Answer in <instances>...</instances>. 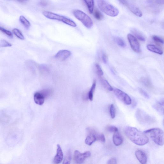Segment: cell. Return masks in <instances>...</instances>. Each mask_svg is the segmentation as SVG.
I'll use <instances>...</instances> for the list:
<instances>
[{"label": "cell", "instance_id": "obj_1", "mask_svg": "<svg viewBox=\"0 0 164 164\" xmlns=\"http://www.w3.org/2000/svg\"><path fill=\"white\" fill-rule=\"evenodd\" d=\"M125 132L127 137L137 145L144 146L149 142V139L146 134L136 128L127 126L125 128Z\"/></svg>", "mask_w": 164, "mask_h": 164}, {"label": "cell", "instance_id": "obj_2", "mask_svg": "<svg viewBox=\"0 0 164 164\" xmlns=\"http://www.w3.org/2000/svg\"><path fill=\"white\" fill-rule=\"evenodd\" d=\"M98 7L106 15L111 17H115L119 14L118 9L105 0H97Z\"/></svg>", "mask_w": 164, "mask_h": 164}, {"label": "cell", "instance_id": "obj_3", "mask_svg": "<svg viewBox=\"0 0 164 164\" xmlns=\"http://www.w3.org/2000/svg\"><path fill=\"white\" fill-rule=\"evenodd\" d=\"M144 133L149 136L154 142L158 145H164V132L159 128H153L144 131Z\"/></svg>", "mask_w": 164, "mask_h": 164}, {"label": "cell", "instance_id": "obj_4", "mask_svg": "<svg viewBox=\"0 0 164 164\" xmlns=\"http://www.w3.org/2000/svg\"><path fill=\"white\" fill-rule=\"evenodd\" d=\"M42 13L45 17L50 19L60 21L68 25L73 27H76L77 26V24L74 22L64 16L47 11H44Z\"/></svg>", "mask_w": 164, "mask_h": 164}, {"label": "cell", "instance_id": "obj_5", "mask_svg": "<svg viewBox=\"0 0 164 164\" xmlns=\"http://www.w3.org/2000/svg\"><path fill=\"white\" fill-rule=\"evenodd\" d=\"M73 14L86 28L88 29L92 28L93 26L92 20L86 13L81 10L76 9L73 11Z\"/></svg>", "mask_w": 164, "mask_h": 164}, {"label": "cell", "instance_id": "obj_6", "mask_svg": "<svg viewBox=\"0 0 164 164\" xmlns=\"http://www.w3.org/2000/svg\"><path fill=\"white\" fill-rule=\"evenodd\" d=\"M136 117L139 123L144 125L151 124H154L155 121L153 117L139 109L136 112Z\"/></svg>", "mask_w": 164, "mask_h": 164}, {"label": "cell", "instance_id": "obj_7", "mask_svg": "<svg viewBox=\"0 0 164 164\" xmlns=\"http://www.w3.org/2000/svg\"><path fill=\"white\" fill-rule=\"evenodd\" d=\"M113 91L117 98L125 104L130 105L132 103L130 97L126 93L117 88L113 89Z\"/></svg>", "mask_w": 164, "mask_h": 164}, {"label": "cell", "instance_id": "obj_8", "mask_svg": "<svg viewBox=\"0 0 164 164\" xmlns=\"http://www.w3.org/2000/svg\"><path fill=\"white\" fill-rule=\"evenodd\" d=\"M91 155V153L89 151L81 153L78 150H75L74 152V159L76 163L81 164L84 162L86 158L90 157Z\"/></svg>", "mask_w": 164, "mask_h": 164}, {"label": "cell", "instance_id": "obj_9", "mask_svg": "<svg viewBox=\"0 0 164 164\" xmlns=\"http://www.w3.org/2000/svg\"><path fill=\"white\" fill-rule=\"evenodd\" d=\"M127 38L132 50L136 53L140 52V45L136 38L131 34L127 35Z\"/></svg>", "mask_w": 164, "mask_h": 164}, {"label": "cell", "instance_id": "obj_10", "mask_svg": "<svg viewBox=\"0 0 164 164\" xmlns=\"http://www.w3.org/2000/svg\"><path fill=\"white\" fill-rule=\"evenodd\" d=\"M89 135L85 139V143L89 146H91L94 142L97 141L96 136L97 132L95 130L91 128H87Z\"/></svg>", "mask_w": 164, "mask_h": 164}, {"label": "cell", "instance_id": "obj_11", "mask_svg": "<svg viewBox=\"0 0 164 164\" xmlns=\"http://www.w3.org/2000/svg\"><path fill=\"white\" fill-rule=\"evenodd\" d=\"M71 52L67 50H62L59 51L55 56V58L60 61H64L71 56Z\"/></svg>", "mask_w": 164, "mask_h": 164}, {"label": "cell", "instance_id": "obj_12", "mask_svg": "<svg viewBox=\"0 0 164 164\" xmlns=\"http://www.w3.org/2000/svg\"><path fill=\"white\" fill-rule=\"evenodd\" d=\"M135 156L141 163L145 164L147 162V157L145 153L141 150H137L135 152Z\"/></svg>", "mask_w": 164, "mask_h": 164}, {"label": "cell", "instance_id": "obj_13", "mask_svg": "<svg viewBox=\"0 0 164 164\" xmlns=\"http://www.w3.org/2000/svg\"><path fill=\"white\" fill-rule=\"evenodd\" d=\"M56 154L54 157L53 162L55 164H59L61 163L63 157V154L60 146L59 144L57 145Z\"/></svg>", "mask_w": 164, "mask_h": 164}, {"label": "cell", "instance_id": "obj_14", "mask_svg": "<svg viewBox=\"0 0 164 164\" xmlns=\"http://www.w3.org/2000/svg\"><path fill=\"white\" fill-rule=\"evenodd\" d=\"M45 97L40 92L35 93L34 95V102L37 104L42 106L45 101Z\"/></svg>", "mask_w": 164, "mask_h": 164}, {"label": "cell", "instance_id": "obj_15", "mask_svg": "<svg viewBox=\"0 0 164 164\" xmlns=\"http://www.w3.org/2000/svg\"><path fill=\"white\" fill-rule=\"evenodd\" d=\"M113 140L114 145L117 146L121 145L124 141L122 136L118 132L114 133Z\"/></svg>", "mask_w": 164, "mask_h": 164}, {"label": "cell", "instance_id": "obj_16", "mask_svg": "<svg viewBox=\"0 0 164 164\" xmlns=\"http://www.w3.org/2000/svg\"><path fill=\"white\" fill-rule=\"evenodd\" d=\"M126 7H127L128 9L134 14L138 16V17H141L142 15V13L140 10L139 9V8L135 6V5L130 4L128 3Z\"/></svg>", "mask_w": 164, "mask_h": 164}, {"label": "cell", "instance_id": "obj_17", "mask_svg": "<svg viewBox=\"0 0 164 164\" xmlns=\"http://www.w3.org/2000/svg\"><path fill=\"white\" fill-rule=\"evenodd\" d=\"M147 48L148 50L160 55H162L163 53V51L156 46L153 45L149 44L147 46Z\"/></svg>", "mask_w": 164, "mask_h": 164}, {"label": "cell", "instance_id": "obj_18", "mask_svg": "<svg viewBox=\"0 0 164 164\" xmlns=\"http://www.w3.org/2000/svg\"><path fill=\"white\" fill-rule=\"evenodd\" d=\"M131 32L134 35V36L137 38L139 40L142 41V42H144L145 40V39L143 35L137 30L133 28L131 30Z\"/></svg>", "mask_w": 164, "mask_h": 164}, {"label": "cell", "instance_id": "obj_19", "mask_svg": "<svg viewBox=\"0 0 164 164\" xmlns=\"http://www.w3.org/2000/svg\"><path fill=\"white\" fill-rule=\"evenodd\" d=\"M87 5L89 11L91 13H93L94 3V0H83Z\"/></svg>", "mask_w": 164, "mask_h": 164}, {"label": "cell", "instance_id": "obj_20", "mask_svg": "<svg viewBox=\"0 0 164 164\" xmlns=\"http://www.w3.org/2000/svg\"><path fill=\"white\" fill-rule=\"evenodd\" d=\"M19 20L21 23L27 30H28L31 26V24L30 22L23 16H20Z\"/></svg>", "mask_w": 164, "mask_h": 164}, {"label": "cell", "instance_id": "obj_21", "mask_svg": "<svg viewBox=\"0 0 164 164\" xmlns=\"http://www.w3.org/2000/svg\"><path fill=\"white\" fill-rule=\"evenodd\" d=\"M154 108L159 112L163 114L164 101L163 100L158 102L154 105Z\"/></svg>", "mask_w": 164, "mask_h": 164}, {"label": "cell", "instance_id": "obj_22", "mask_svg": "<svg viewBox=\"0 0 164 164\" xmlns=\"http://www.w3.org/2000/svg\"><path fill=\"white\" fill-rule=\"evenodd\" d=\"M140 81L144 86L148 87V88H151L152 87L151 82L148 78L145 77L141 78L140 79Z\"/></svg>", "mask_w": 164, "mask_h": 164}, {"label": "cell", "instance_id": "obj_23", "mask_svg": "<svg viewBox=\"0 0 164 164\" xmlns=\"http://www.w3.org/2000/svg\"><path fill=\"white\" fill-rule=\"evenodd\" d=\"M96 86V82L95 80L93 81L91 89L88 94V97L90 101H92L93 98L94 93Z\"/></svg>", "mask_w": 164, "mask_h": 164}, {"label": "cell", "instance_id": "obj_24", "mask_svg": "<svg viewBox=\"0 0 164 164\" xmlns=\"http://www.w3.org/2000/svg\"><path fill=\"white\" fill-rule=\"evenodd\" d=\"M101 83L103 86L104 88L108 90L109 91H113V89L109 84L108 81L105 80V79H102L101 80Z\"/></svg>", "mask_w": 164, "mask_h": 164}, {"label": "cell", "instance_id": "obj_25", "mask_svg": "<svg viewBox=\"0 0 164 164\" xmlns=\"http://www.w3.org/2000/svg\"><path fill=\"white\" fill-rule=\"evenodd\" d=\"M13 32L15 36L20 40H24V37L21 32L19 29L17 28L13 29Z\"/></svg>", "mask_w": 164, "mask_h": 164}, {"label": "cell", "instance_id": "obj_26", "mask_svg": "<svg viewBox=\"0 0 164 164\" xmlns=\"http://www.w3.org/2000/svg\"><path fill=\"white\" fill-rule=\"evenodd\" d=\"M72 154L71 152L69 150L67 151L66 155H65L63 164H70V163L71 159Z\"/></svg>", "mask_w": 164, "mask_h": 164}, {"label": "cell", "instance_id": "obj_27", "mask_svg": "<svg viewBox=\"0 0 164 164\" xmlns=\"http://www.w3.org/2000/svg\"><path fill=\"white\" fill-rule=\"evenodd\" d=\"M115 40L117 43V45L122 48H124L126 46L125 43L124 41L122 38L119 37H116L115 38Z\"/></svg>", "mask_w": 164, "mask_h": 164}, {"label": "cell", "instance_id": "obj_28", "mask_svg": "<svg viewBox=\"0 0 164 164\" xmlns=\"http://www.w3.org/2000/svg\"><path fill=\"white\" fill-rule=\"evenodd\" d=\"M93 12L94 15L95 19L98 20H101L103 18V15L99 10L95 9Z\"/></svg>", "mask_w": 164, "mask_h": 164}, {"label": "cell", "instance_id": "obj_29", "mask_svg": "<svg viewBox=\"0 0 164 164\" xmlns=\"http://www.w3.org/2000/svg\"><path fill=\"white\" fill-rule=\"evenodd\" d=\"M95 66L97 75L99 77H101L104 75V73L100 65L98 64H96Z\"/></svg>", "mask_w": 164, "mask_h": 164}, {"label": "cell", "instance_id": "obj_30", "mask_svg": "<svg viewBox=\"0 0 164 164\" xmlns=\"http://www.w3.org/2000/svg\"><path fill=\"white\" fill-rule=\"evenodd\" d=\"M97 140L102 143H105L106 139L104 135L103 134L98 133L96 136Z\"/></svg>", "mask_w": 164, "mask_h": 164}, {"label": "cell", "instance_id": "obj_31", "mask_svg": "<svg viewBox=\"0 0 164 164\" xmlns=\"http://www.w3.org/2000/svg\"><path fill=\"white\" fill-rule=\"evenodd\" d=\"M12 46V45L11 44L8 42L7 41L5 40H3L0 41V47H11Z\"/></svg>", "mask_w": 164, "mask_h": 164}, {"label": "cell", "instance_id": "obj_32", "mask_svg": "<svg viewBox=\"0 0 164 164\" xmlns=\"http://www.w3.org/2000/svg\"><path fill=\"white\" fill-rule=\"evenodd\" d=\"M0 31L11 38L13 37V34L11 32L1 26H0Z\"/></svg>", "mask_w": 164, "mask_h": 164}, {"label": "cell", "instance_id": "obj_33", "mask_svg": "<svg viewBox=\"0 0 164 164\" xmlns=\"http://www.w3.org/2000/svg\"><path fill=\"white\" fill-rule=\"evenodd\" d=\"M110 112L112 118L114 119L116 116V109L113 104L110 105Z\"/></svg>", "mask_w": 164, "mask_h": 164}, {"label": "cell", "instance_id": "obj_34", "mask_svg": "<svg viewBox=\"0 0 164 164\" xmlns=\"http://www.w3.org/2000/svg\"><path fill=\"white\" fill-rule=\"evenodd\" d=\"M40 92L45 98L50 96L52 93V91L51 89H45L43 90Z\"/></svg>", "mask_w": 164, "mask_h": 164}, {"label": "cell", "instance_id": "obj_35", "mask_svg": "<svg viewBox=\"0 0 164 164\" xmlns=\"http://www.w3.org/2000/svg\"><path fill=\"white\" fill-rule=\"evenodd\" d=\"M107 130L108 132L115 133L118 132V129L116 127L113 126H109L107 128Z\"/></svg>", "mask_w": 164, "mask_h": 164}, {"label": "cell", "instance_id": "obj_36", "mask_svg": "<svg viewBox=\"0 0 164 164\" xmlns=\"http://www.w3.org/2000/svg\"><path fill=\"white\" fill-rule=\"evenodd\" d=\"M139 91L141 95H143L144 97L147 98V99H149V98L150 96L146 92L144 91L143 89L141 88H139Z\"/></svg>", "mask_w": 164, "mask_h": 164}, {"label": "cell", "instance_id": "obj_37", "mask_svg": "<svg viewBox=\"0 0 164 164\" xmlns=\"http://www.w3.org/2000/svg\"><path fill=\"white\" fill-rule=\"evenodd\" d=\"M152 39L156 42L162 44L164 43L163 40L159 37L156 36V35L153 36Z\"/></svg>", "mask_w": 164, "mask_h": 164}, {"label": "cell", "instance_id": "obj_38", "mask_svg": "<svg viewBox=\"0 0 164 164\" xmlns=\"http://www.w3.org/2000/svg\"><path fill=\"white\" fill-rule=\"evenodd\" d=\"M108 164H117V161L115 158H112L109 159L107 163Z\"/></svg>", "mask_w": 164, "mask_h": 164}, {"label": "cell", "instance_id": "obj_39", "mask_svg": "<svg viewBox=\"0 0 164 164\" xmlns=\"http://www.w3.org/2000/svg\"><path fill=\"white\" fill-rule=\"evenodd\" d=\"M102 61L104 63L106 64L107 62V56L105 53H103L102 54Z\"/></svg>", "mask_w": 164, "mask_h": 164}, {"label": "cell", "instance_id": "obj_40", "mask_svg": "<svg viewBox=\"0 0 164 164\" xmlns=\"http://www.w3.org/2000/svg\"><path fill=\"white\" fill-rule=\"evenodd\" d=\"M118 1L122 5L126 6L128 4V2L126 0H118Z\"/></svg>", "mask_w": 164, "mask_h": 164}, {"label": "cell", "instance_id": "obj_41", "mask_svg": "<svg viewBox=\"0 0 164 164\" xmlns=\"http://www.w3.org/2000/svg\"><path fill=\"white\" fill-rule=\"evenodd\" d=\"M17 1L20 2H24L28 1V0H17Z\"/></svg>", "mask_w": 164, "mask_h": 164}]
</instances>
